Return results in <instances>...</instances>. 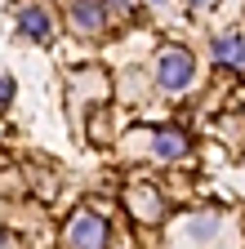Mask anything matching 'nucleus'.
<instances>
[{"mask_svg":"<svg viewBox=\"0 0 245 249\" xmlns=\"http://www.w3.org/2000/svg\"><path fill=\"white\" fill-rule=\"evenodd\" d=\"M192 80H196V58H192V49H183V45L161 49V58H156V85L165 93H188Z\"/></svg>","mask_w":245,"mask_h":249,"instance_id":"1","label":"nucleus"},{"mask_svg":"<svg viewBox=\"0 0 245 249\" xmlns=\"http://www.w3.org/2000/svg\"><path fill=\"white\" fill-rule=\"evenodd\" d=\"M63 240L67 249H107V223L94 209H76L63 227Z\"/></svg>","mask_w":245,"mask_h":249,"instance_id":"2","label":"nucleus"},{"mask_svg":"<svg viewBox=\"0 0 245 249\" xmlns=\"http://www.w3.org/2000/svg\"><path fill=\"white\" fill-rule=\"evenodd\" d=\"M67 22H72V31H80V36H98V31L107 27V9H103V0H72L67 5Z\"/></svg>","mask_w":245,"mask_h":249,"instance_id":"3","label":"nucleus"},{"mask_svg":"<svg viewBox=\"0 0 245 249\" xmlns=\"http://www.w3.org/2000/svg\"><path fill=\"white\" fill-rule=\"evenodd\" d=\"M130 209H134L138 223H161L165 200H161V192L151 182H138V187H130Z\"/></svg>","mask_w":245,"mask_h":249,"instance_id":"4","label":"nucleus"},{"mask_svg":"<svg viewBox=\"0 0 245 249\" xmlns=\"http://www.w3.org/2000/svg\"><path fill=\"white\" fill-rule=\"evenodd\" d=\"M214 62L219 67H245V36H236V31H223V36H214Z\"/></svg>","mask_w":245,"mask_h":249,"instance_id":"5","label":"nucleus"},{"mask_svg":"<svg viewBox=\"0 0 245 249\" xmlns=\"http://www.w3.org/2000/svg\"><path fill=\"white\" fill-rule=\"evenodd\" d=\"M18 31H22L27 40H40V45H45V40L54 36V22H49V14H45L40 5H27V9L18 14Z\"/></svg>","mask_w":245,"mask_h":249,"instance_id":"6","label":"nucleus"},{"mask_svg":"<svg viewBox=\"0 0 245 249\" xmlns=\"http://www.w3.org/2000/svg\"><path fill=\"white\" fill-rule=\"evenodd\" d=\"M151 147H156V156H161V160H178V156L188 151V134H183V129H174V124H165V129H156V134H151Z\"/></svg>","mask_w":245,"mask_h":249,"instance_id":"7","label":"nucleus"},{"mask_svg":"<svg viewBox=\"0 0 245 249\" xmlns=\"http://www.w3.org/2000/svg\"><path fill=\"white\" fill-rule=\"evenodd\" d=\"M223 231V218L219 213H201L196 223H188V240H214Z\"/></svg>","mask_w":245,"mask_h":249,"instance_id":"8","label":"nucleus"},{"mask_svg":"<svg viewBox=\"0 0 245 249\" xmlns=\"http://www.w3.org/2000/svg\"><path fill=\"white\" fill-rule=\"evenodd\" d=\"M103 9H107V14H130L134 0H103Z\"/></svg>","mask_w":245,"mask_h":249,"instance_id":"9","label":"nucleus"},{"mask_svg":"<svg viewBox=\"0 0 245 249\" xmlns=\"http://www.w3.org/2000/svg\"><path fill=\"white\" fill-rule=\"evenodd\" d=\"M14 98V80H5V76H0V107H5Z\"/></svg>","mask_w":245,"mask_h":249,"instance_id":"10","label":"nucleus"},{"mask_svg":"<svg viewBox=\"0 0 245 249\" xmlns=\"http://www.w3.org/2000/svg\"><path fill=\"white\" fill-rule=\"evenodd\" d=\"M188 5H192V9H209V5H214V0H188Z\"/></svg>","mask_w":245,"mask_h":249,"instance_id":"11","label":"nucleus"},{"mask_svg":"<svg viewBox=\"0 0 245 249\" xmlns=\"http://www.w3.org/2000/svg\"><path fill=\"white\" fill-rule=\"evenodd\" d=\"M147 5H170V0H147Z\"/></svg>","mask_w":245,"mask_h":249,"instance_id":"12","label":"nucleus"}]
</instances>
